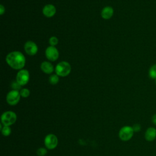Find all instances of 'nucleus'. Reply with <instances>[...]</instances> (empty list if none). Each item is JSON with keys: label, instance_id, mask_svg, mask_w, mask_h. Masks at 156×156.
<instances>
[{"label": "nucleus", "instance_id": "obj_23", "mask_svg": "<svg viewBox=\"0 0 156 156\" xmlns=\"http://www.w3.org/2000/svg\"><path fill=\"white\" fill-rule=\"evenodd\" d=\"M151 121H152V122L154 125L156 126V113L152 116V117H151Z\"/></svg>", "mask_w": 156, "mask_h": 156}, {"label": "nucleus", "instance_id": "obj_6", "mask_svg": "<svg viewBox=\"0 0 156 156\" xmlns=\"http://www.w3.org/2000/svg\"><path fill=\"white\" fill-rule=\"evenodd\" d=\"M20 98L21 95L20 91L12 90L7 93L6 96V101L9 105H15L19 102Z\"/></svg>", "mask_w": 156, "mask_h": 156}, {"label": "nucleus", "instance_id": "obj_22", "mask_svg": "<svg viewBox=\"0 0 156 156\" xmlns=\"http://www.w3.org/2000/svg\"><path fill=\"white\" fill-rule=\"evenodd\" d=\"M5 7L3 5L1 4L0 5V15H2L4 13H5Z\"/></svg>", "mask_w": 156, "mask_h": 156}, {"label": "nucleus", "instance_id": "obj_24", "mask_svg": "<svg viewBox=\"0 0 156 156\" xmlns=\"http://www.w3.org/2000/svg\"><path fill=\"white\" fill-rule=\"evenodd\" d=\"M155 84H156V79H155Z\"/></svg>", "mask_w": 156, "mask_h": 156}, {"label": "nucleus", "instance_id": "obj_20", "mask_svg": "<svg viewBox=\"0 0 156 156\" xmlns=\"http://www.w3.org/2000/svg\"><path fill=\"white\" fill-rule=\"evenodd\" d=\"M37 154L38 156H44L47 154V150L44 147H40L37 149Z\"/></svg>", "mask_w": 156, "mask_h": 156}, {"label": "nucleus", "instance_id": "obj_13", "mask_svg": "<svg viewBox=\"0 0 156 156\" xmlns=\"http://www.w3.org/2000/svg\"><path fill=\"white\" fill-rule=\"evenodd\" d=\"M113 13H114V10L112 7L106 6L102 10L101 15L103 19L109 20L112 17Z\"/></svg>", "mask_w": 156, "mask_h": 156}, {"label": "nucleus", "instance_id": "obj_8", "mask_svg": "<svg viewBox=\"0 0 156 156\" xmlns=\"http://www.w3.org/2000/svg\"><path fill=\"white\" fill-rule=\"evenodd\" d=\"M45 55L48 60L54 62L58 58L59 52L55 46H49L45 50Z\"/></svg>", "mask_w": 156, "mask_h": 156}, {"label": "nucleus", "instance_id": "obj_9", "mask_svg": "<svg viewBox=\"0 0 156 156\" xmlns=\"http://www.w3.org/2000/svg\"><path fill=\"white\" fill-rule=\"evenodd\" d=\"M24 49L26 53L30 56L35 55L37 53L38 50V46L36 43L30 40L27 41L25 43L24 45Z\"/></svg>", "mask_w": 156, "mask_h": 156}, {"label": "nucleus", "instance_id": "obj_1", "mask_svg": "<svg viewBox=\"0 0 156 156\" xmlns=\"http://www.w3.org/2000/svg\"><path fill=\"white\" fill-rule=\"evenodd\" d=\"M5 61L10 68L16 70L22 69L26 64L24 55L23 53L17 51L9 53L5 57Z\"/></svg>", "mask_w": 156, "mask_h": 156}, {"label": "nucleus", "instance_id": "obj_17", "mask_svg": "<svg viewBox=\"0 0 156 156\" xmlns=\"http://www.w3.org/2000/svg\"><path fill=\"white\" fill-rule=\"evenodd\" d=\"M21 85L16 81H13L12 84H11V87L13 90H16V91H20L22 88H21Z\"/></svg>", "mask_w": 156, "mask_h": 156}, {"label": "nucleus", "instance_id": "obj_19", "mask_svg": "<svg viewBox=\"0 0 156 156\" xmlns=\"http://www.w3.org/2000/svg\"><path fill=\"white\" fill-rule=\"evenodd\" d=\"M20 93L21 97L23 98H27L30 95V91L27 88H22L20 91Z\"/></svg>", "mask_w": 156, "mask_h": 156}, {"label": "nucleus", "instance_id": "obj_5", "mask_svg": "<svg viewBox=\"0 0 156 156\" xmlns=\"http://www.w3.org/2000/svg\"><path fill=\"white\" fill-rule=\"evenodd\" d=\"M29 79H30L29 73L27 69H20L16 74V80L21 86H24L26 85L29 82Z\"/></svg>", "mask_w": 156, "mask_h": 156}, {"label": "nucleus", "instance_id": "obj_4", "mask_svg": "<svg viewBox=\"0 0 156 156\" xmlns=\"http://www.w3.org/2000/svg\"><path fill=\"white\" fill-rule=\"evenodd\" d=\"M134 134V131L132 127L129 126H125L122 127L119 131V137L124 141L130 140Z\"/></svg>", "mask_w": 156, "mask_h": 156}, {"label": "nucleus", "instance_id": "obj_21", "mask_svg": "<svg viewBox=\"0 0 156 156\" xmlns=\"http://www.w3.org/2000/svg\"><path fill=\"white\" fill-rule=\"evenodd\" d=\"M133 130L134 131V132H138L140 131L141 130V126L139 124H135L133 126H132Z\"/></svg>", "mask_w": 156, "mask_h": 156}, {"label": "nucleus", "instance_id": "obj_11", "mask_svg": "<svg viewBox=\"0 0 156 156\" xmlns=\"http://www.w3.org/2000/svg\"><path fill=\"white\" fill-rule=\"evenodd\" d=\"M144 138L146 141L151 142L156 138V129L154 127H148L144 133Z\"/></svg>", "mask_w": 156, "mask_h": 156}, {"label": "nucleus", "instance_id": "obj_14", "mask_svg": "<svg viewBox=\"0 0 156 156\" xmlns=\"http://www.w3.org/2000/svg\"><path fill=\"white\" fill-rule=\"evenodd\" d=\"M148 74L150 78L152 79H156V64H154L150 67Z\"/></svg>", "mask_w": 156, "mask_h": 156}, {"label": "nucleus", "instance_id": "obj_18", "mask_svg": "<svg viewBox=\"0 0 156 156\" xmlns=\"http://www.w3.org/2000/svg\"><path fill=\"white\" fill-rule=\"evenodd\" d=\"M58 39L55 36H52L50 37L49 39V43L50 46H55L58 44Z\"/></svg>", "mask_w": 156, "mask_h": 156}, {"label": "nucleus", "instance_id": "obj_16", "mask_svg": "<svg viewBox=\"0 0 156 156\" xmlns=\"http://www.w3.org/2000/svg\"><path fill=\"white\" fill-rule=\"evenodd\" d=\"M1 133L5 136H9L11 133L10 127L7 126H4L1 129Z\"/></svg>", "mask_w": 156, "mask_h": 156}, {"label": "nucleus", "instance_id": "obj_15", "mask_svg": "<svg viewBox=\"0 0 156 156\" xmlns=\"http://www.w3.org/2000/svg\"><path fill=\"white\" fill-rule=\"evenodd\" d=\"M59 82V76L57 75L56 74H51L49 77V82L51 85H56L58 82Z\"/></svg>", "mask_w": 156, "mask_h": 156}, {"label": "nucleus", "instance_id": "obj_10", "mask_svg": "<svg viewBox=\"0 0 156 156\" xmlns=\"http://www.w3.org/2000/svg\"><path fill=\"white\" fill-rule=\"evenodd\" d=\"M42 13L46 17L51 18L55 15L56 13V8L52 4H46L43 7Z\"/></svg>", "mask_w": 156, "mask_h": 156}, {"label": "nucleus", "instance_id": "obj_12", "mask_svg": "<svg viewBox=\"0 0 156 156\" xmlns=\"http://www.w3.org/2000/svg\"><path fill=\"white\" fill-rule=\"evenodd\" d=\"M41 70L45 74H49L54 72V68L53 65L49 62L44 61L40 65Z\"/></svg>", "mask_w": 156, "mask_h": 156}, {"label": "nucleus", "instance_id": "obj_7", "mask_svg": "<svg viewBox=\"0 0 156 156\" xmlns=\"http://www.w3.org/2000/svg\"><path fill=\"white\" fill-rule=\"evenodd\" d=\"M45 146L49 149H55L58 145V138L54 134L50 133L47 135L44 140Z\"/></svg>", "mask_w": 156, "mask_h": 156}, {"label": "nucleus", "instance_id": "obj_2", "mask_svg": "<svg viewBox=\"0 0 156 156\" xmlns=\"http://www.w3.org/2000/svg\"><path fill=\"white\" fill-rule=\"evenodd\" d=\"M71 71L70 64L66 61H62L57 64L55 68V74L59 77H66Z\"/></svg>", "mask_w": 156, "mask_h": 156}, {"label": "nucleus", "instance_id": "obj_3", "mask_svg": "<svg viewBox=\"0 0 156 156\" xmlns=\"http://www.w3.org/2000/svg\"><path fill=\"white\" fill-rule=\"evenodd\" d=\"M16 115L12 111H7L2 113L1 117V122L4 126H10L16 121Z\"/></svg>", "mask_w": 156, "mask_h": 156}]
</instances>
